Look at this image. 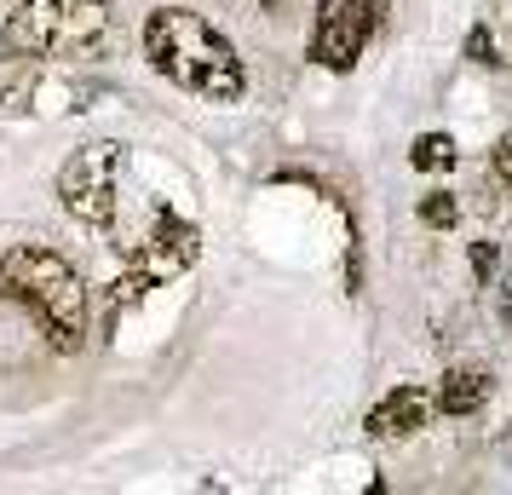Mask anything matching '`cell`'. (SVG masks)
Returning a JSON list of instances; mask_svg holds the SVG:
<instances>
[{"mask_svg":"<svg viewBox=\"0 0 512 495\" xmlns=\"http://www.w3.org/2000/svg\"><path fill=\"white\" fill-rule=\"evenodd\" d=\"M495 179L512 190V144H501V150H495Z\"/></svg>","mask_w":512,"mask_h":495,"instance_id":"obj_13","label":"cell"},{"mask_svg":"<svg viewBox=\"0 0 512 495\" xmlns=\"http://www.w3.org/2000/svg\"><path fill=\"white\" fill-rule=\"evenodd\" d=\"M374 35V6L363 0H317V24H311V58L323 64V70L346 75L363 47H369Z\"/></svg>","mask_w":512,"mask_h":495,"instance_id":"obj_5","label":"cell"},{"mask_svg":"<svg viewBox=\"0 0 512 495\" xmlns=\"http://www.w3.org/2000/svg\"><path fill=\"white\" fill-rule=\"evenodd\" d=\"M455 219H461V202L443 196V190H432V196L420 202V225H432V231H455Z\"/></svg>","mask_w":512,"mask_h":495,"instance_id":"obj_10","label":"cell"},{"mask_svg":"<svg viewBox=\"0 0 512 495\" xmlns=\"http://www.w3.org/2000/svg\"><path fill=\"white\" fill-rule=\"evenodd\" d=\"M116 173H121V144L98 139V144H81L64 173H58V196L70 219H81L87 231H110L116 219Z\"/></svg>","mask_w":512,"mask_h":495,"instance_id":"obj_4","label":"cell"},{"mask_svg":"<svg viewBox=\"0 0 512 495\" xmlns=\"http://www.w3.org/2000/svg\"><path fill=\"white\" fill-rule=\"evenodd\" d=\"M144 58L156 75H167L173 87L208 98V104H236L248 93V70L225 41V29H213L190 6H156L144 18Z\"/></svg>","mask_w":512,"mask_h":495,"instance_id":"obj_1","label":"cell"},{"mask_svg":"<svg viewBox=\"0 0 512 495\" xmlns=\"http://www.w3.org/2000/svg\"><path fill=\"white\" fill-rule=\"evenodd\" d=\"M426 415H432V398L420 386H397V392H386L374 403L363 426H369V438H409V432L426 426Z\"/></svg>","mask_w":512,"mask_h":495,"instance_id":"obj_7","label":"cell"},{"mask_svg":"<svg viewBox=\"0 0 512 495\" xmlns=\"http://www.w3.org/2000/svg\"><path fill=\"white\" fill-rule=\"evenodd\" d=\"M466 58H472V64H495V41H489V29H484V24L466 35Z\"/></svg>","mask_w":512,"mask_h":495,"instance_id":"obj_11","label":"cell"},{"mask_svg":"<svg viewBox=\"0 0 512 495\" xmlns=\"http://www.w3.org/2000/svg\"><path fill=\"white\" fill-rule=\"evenodd\" d=\"M110 35V0H24L6 29L0 52L6 58H58V52H87Z\"/></svg>","mask_w":512,"mask_h":495,"instance_id":"obj_3","label":"cell"},{"mask_svg":"<svg viewBox=\"0 0 512 495\" xmlns=\"http://www.w3.org/2000/svg\"><path fill=\"white\" fill-rule=\"evenodd\" d=\"M196 254H202V231H196L190 219H179V213L162 208L156 213V225H150V236L139 242V271L150 277V283H162V277L190 271Z\"/></svg>","mask_w":512,"mask_h":495,"instance_id":"obj_6","label":"cell"},{"mask_svg":"<svg viewBox=\"0 0 512 495\" xmlns=\"http://www.w3.org/2000/svg\"><path fill=\"white\" fill-rule=\"evenodd\" d=\"M489 392H495V380H489V369H449V375L438 380V409L449 415V421H466V415H478L489 403Z\"/></svg>","mask_w":512,"mask_h":495,"instance_id":"obj_8","label":"cell"},{"mask_svg":"<svg viewBox=\"0 0 512 495\" xmlns=\"http://www.w3.org/2000/svg\"><path fill=\"white\" fill-rule=\"evenodd\" d=\"M501 323L512 329V265H507V277H501Z\"/></svg>","mask_w":512,"mask_h":495,"instance_id":"obj_14","label":"cell"},{"mask_svg":"<svg viewBox=\"0 0 512 495\" xmlns=\"http://www.w3.org/2000/svg\"><path fill=\"white\" fill-rule=\"evenodd\" d=\"M0 294L12 306L29 311V323L41 329L52 352L75 357L87 346V323H93V300H87V283L58 248H41V242H18L0 254Z\"/></svg>","mask_w":512,"mask_h":495,"instance_id":"obj_2","label":"cell"},{"mask_svg":"<svg viewBox=\"0 0 512 495\" xmlns=\"http://www.w3.org/2000/svg\"><path fill=\"white\" fill-rule=\"evenodd\" d=\"M455 156H461V150H455L449 133H420V139L409 144V167H415V173H449Z\"/></svg>","mask_w":512,"mask_h":495,"instance_id":"obj_9","label":"cell"},{"mask_svg":"<svg viewBox=\"0 0 512 495\" xmlns=\"http://www.w3.org/2000/svg\"><path fill=\"white\" fill-rule=\"evenodd\" d=\"M472 277H478V283L495 277V242H472Z\"/></svg>","mask_w":512,"mask_h":495,"instance_id":"obj_12","label":"cell"}]
</instances>
